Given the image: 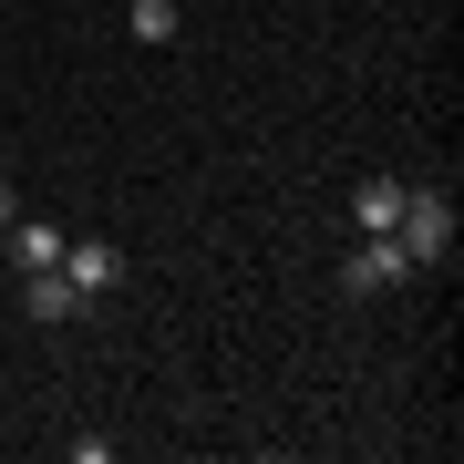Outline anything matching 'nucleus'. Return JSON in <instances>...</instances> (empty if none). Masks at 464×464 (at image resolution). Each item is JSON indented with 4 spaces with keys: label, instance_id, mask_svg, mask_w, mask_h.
<instances>
[{
    "label": "nucleus",
    "instance_id": "nucleus-1",
    "mask_svg": "<svg viewBox=\"0 0 464 464\" xmlns=\"http://www.w3.org/2000/svg\"><path fill=\"white\" fill-rule=\"evenodd\" d=\"M392 237H402V258H413V268H444V258H454V197H444V186H402Z\"/></svg>",
    "mask_w": 464,
    "mask_h": 464
},
{
    "label": "nucleus",
    "instance_id": "nucleus-2",
    "mask_svg": "<svg viewBox=\"0 0 464 464\" xmlns=\"http://www.w3.org/2000/svg\"><path fill=\"white\" fill-rule=\"evenodd\" d=\"M402 279H413V258H402L392 227H382V237H351V268H341L351 299H382V289H402Z\"/></svg>",
    "mask_w": 464,
    "mask_h": 464
},
{
    "label": "nucleus",
    "instance_id": "nucleus-3",
    "mask_svg": "<svg viewBox=\"0 0 464 464\" xmlns=\"http://www.w3.org/2000/svg\"><path fill=\"white\" fill-rule=\"evenodd\" d=\"M21 310H32V320H42V331H63V320H83V310H93V299H83V289H72V279H63V268H21Z\"/></svg>",
    "mask_w": 464,
    "mask_h": 464
},
{
    "label": "nucleus",
    "instance_id": "nucleus-4",
    "mask_svg": "<svg viewBox=\"0 0 464 464\" xmlns=\"http://www.w3.org/2000/svg\"><path fill=\"white\" fill-rule=\"evenodd\" d=\"M63 279L83 289V299H114V279H124V258L103 248V237H72V248H63Z\"/></svg>",
    "mask_w": 464,
    "mask_h": 464
},
{
    "label": "nucleus",
    "instance_id": "nucleus-5",
    "mask_svg": "<svg viewBox=\"0 0 464 464\" xmlns=\"http://www.w3.org/2000/svg\"><path fill=\"white\" fill-rule=\"evenodd\" d=\"M72 237L52 227V217H11V268H63Z\"/></svg>",
    "mask_w": 464,
    "mask_h": 464
},
{
    "label": "nucleus",
    "instance_id": "nucleus-6",
    "mask_svg": "<svg viewBox=\"0 0 464 464\" xmlns=\"http://www.w3.org/2000/svg\"><path fill=\"white\" fill-rule=\"evenodd\" d=\"M392 217H402V176H362V186H351V227H362V237H382Z\"/></svg>",
    "mask_w": 464,
    "mask_h": 464
},
{
    "label": "nucleus",
    "instance_id": "nucleus-7",
    "mask_svg": "<svg viewBox=\"0 0 464 464\" xmlns=\"http://www.w3.org/2000/svg\"><path fill=\"white\" fill-rule=\"evenodd\" d=\"M124 32H134V42H176L186 11H176V0H124Z\"/></svg>",
    "mask_w": 464,
    "mask_h": 464
},
{
    "label": "nucleus",
    "instance_id": "nucleus-8",
    "mask_svg": "<svg viewBox=\"0 0 464 464\" xmlns=\"http://www.w3.org/2000/svg\"><path fill=\"white\" fill-rule=\"evenodd\" d=\"M11 217H21V197H11V176H0V227H11Z\"/></svg>",
    "mask_w": 464,
    "mask_h": 464
}]
</instances>
